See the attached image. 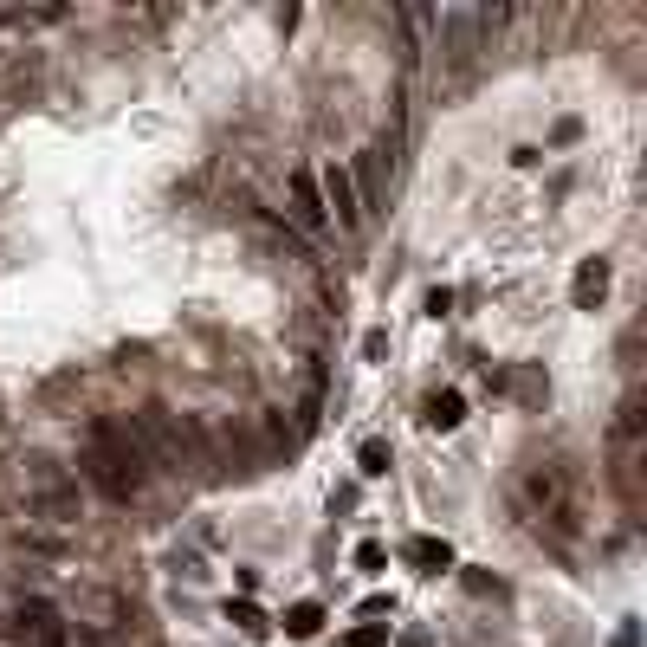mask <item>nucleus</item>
Segmentation results:
<instances>
[{"instance_id":"f257e3e1","label":"nucleus","mask_w":647,"mask_h":647,"mask_svg":"<svg viewBox=\"0 0 647 647\" xmlns=\"http://www.w3.org/2000/svg\"><path fill=\"white\" fill-rule=\"evenodd\" d=\"M85 479L104 492L110 505H130V499H143V486H149V460H143V447H136V434H130V421H117V415H98L85 428Z\"/></svg>"},{"instance_id":"f03ea898","label":"nucleus","mask_w":647,"mask_h":647,"mask_svg":"<svg viewBox=\"0 0 647 647\" xmlns=\"http://www.w3.org/2000/svg\"><path fill=\"white\" fill-rule=\"evenodd\" d=\"M130 434H136V447H143V460H149V473H182V466H195L201 453H208V440H201V428H188L182 415H169L162 402H143L130 415Z\"/></svg>"},{"instance_id":"7ed1b4c3","label":"nucleus","mask_w":647,"mask_h":647,"mask_svg":"<svg viewBox=\"0 0 647 647\" xmlns=\"http://www.w3.org/2000/svg\"><path fill=\"white\" fill-rule=\"evenodd\" d=\"M525 499H531V512H538L544 525L563 531V538L583 531V499H576V486L563 479V466H531L525 473Z\"/></svg>"},{"instance_id":"20e7f679","label":"nucleus","mask_w":647,"mask_h":647,"mask_svg":"<svg viewBox=\"0 0 647 647\" xmlns=\"http://www.w3.org/2000/svg\"><path fill=\"white\" fill-rule=\"evenodd\" d=\"M311 175H318L324 214L337 220L343 233H356V227H363V214H369V208H363V195H356V175H350V162H337V156H330L324 169H311Z\"/></svg>"},{"instance_id":"39448f33","label":"nucleus","mask_w":647,"mask_h":647,"mask_svg":"<svg viewBox=\"0 0 647 647\" xmlns=\"http://www.w3.org/2000/svg\"><path fill=\"white\" fill-rule=\"evenodd\" d=\"M13 628H20V641H33V647H72V628H65V615L52 609L46 596H26L20 615H13Z\"/></svg>"},{"instance_id":"423d86ee","label":"nucleus","mask_w":647,"mask_h":647,"mask_svg":"<svg viewBox=\"0 0 647 647\" xmlns=\"http://www.w3.org/2000/svg\"><path fill=\"white\" fill-rule=\"evenodd\" d=\"M292 220L305 233H330V214H324V195H318V175L311 169H292Z\"/></svg>"},{"instance_id":"0eeeda50","label":"nucleus","mask_w":647,"mask_h":647,"mask_svg":"<svg viewBox=\"0 0 647 647\" xmlns=\"http://www.w3.org/2000/svg\"><path fill=\"white\" fill-rule=\"evenodd\" d=\"M570 298H576V311H596L602 298H609V259H583V266H576Z\"/></svg>"},{"instance_id":"6e6552de","label":"nucleus","mask_w":647,"mask_h":647,"mask_svg":"<svg viewBox=\"0 0 647 647\" xmlns=\"http://www.w3.org/2000/svg\"><path fill=\"white\" fill-rule=\"evenodd\" d=\"M421 421H428L434 434H453V428L466 421V395H460V389H440V395H428V415H421Z\"/></svg>"},{"instance_id":"1a4fd4ad","label":"nucleus","mask_w":647,"mask_h":647,"mask_svg":"<svg viewBox=\"0 0 647 647\" xmlns=\"http://www.w3.org/2000/svg\"><path fill=\"white\" fill-rule=\"evenodd\" d=\"M227 622H233V628H240V635H246V641H266V635H272V615H266V609H259V602H253V596H240V602H227Z\"/></svg>"},{"instance_id":"9d476101","label":"nucleus","mask_w":647,"mask_h":647,"mask_svg":"<svg viewBox=\"0 0 647 647\" xmlns=\"http://www.w3.org/2000/svg\"><path fill=\"white\" fill-rule=\"evenodd\" d=\"M408 563L428 570V576H440V570H453V544L447 538H415V544H408Z\"/></svg>"},{"instance_id":"9b49d317","label":"nucleus","mask_w":647,"mask_h":647,"mask_svg":"<svg viewBox=\"0 0 647 647\" xmlns=\"http://www.w3.org/2000/svg\"><path fill=\"white\" fill-rule=\"evenodd\" d=\"M318 628H324V609H318V602H292V609H285V635H292V641H311Z\"/></svg>"},{"instance_id":"f8f14e48","label":"nucleus","mask_w":647,"mask_h":647,"mask_svg":"<svg viewBox=\"0 0 647 647\" xmlns=\"http://www.w3.org/2000/svg\"><path fill=\"white\" fill-rule=\"evenodd\" d=\"M395 466V453H389V440H363V453H356V473L363 479H382Z\"/></svg>"},{"instance_id":"ddd939ff","label":"nucleus","mask_w":647,"mask_h":647,"mask_svg":"<svg viewBox=\"0 0 647 647\" xmlns=\"http://www.w3.org/2000/svg\"><path fill=\"white\" fill-rule=\"evenodd\" d=\"M343 647H389V622H363L343 635Z\"/></svg>"},{"instance_id":"4468645a","label":"nucleus","mask_w":647,"mask_h":647,"mask_svg":"<svg viewBox=\"0 0 647 647\" xmlns=\"http://www.w3.org/2000/svg\"><path fill=\"white\" fill-rule=\"evenodd\" d=\"M363 188H369V201L382 195V156L376 149H363ZM363 188H356V195H363Z\"/></svg>"},{"instance_id":"2eb2a0df","label":"nucleus","mask_w":647,"mask_h":647,"mask_svg":"<svg viewBox=\"0 0 647 647\" xmlns=\"http://www.w3.org/2000/svg\"><path fill=\"white\" fill-rule=\"evenodd\" d=\"M382 563H389V550H382V544H356V570H369V576H376Z\"/></svg>"},{"instance_id":"dca6fc26","label":"nucleus","mask_w":647,"mask_h":647,"mask_svg":"<svg viewBox=\"0 0 647 647\" xmlns=\"http://www.w3.org/2000/svg\"><path fill=\"white\" fill-rule=\"evenodd\" d=\"M447 305H453V292H447V285H434V292H428V311H434V318H447Z\"/></svg>"},{"instance_id":"f3484780","label":"nucleus","mask_w":647,"mask_h":647,"mask_svg":"<svg viewBox=\"0 0 647 647\" xmlns=\"http://www.w3.org/2000/svg\"><path fill=\"white\" fill-rule=\"evenodd\" d=\"M78 647H104V641H98V635H85V628H78Z\"/></svg>"}]
</instances>
